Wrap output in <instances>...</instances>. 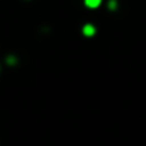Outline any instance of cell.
<instances>
[{"label":"cell","mask_w":146,"mask_h":146,"mask_svg":"<svg viewBox=\"0 0 146 146\" xmlns=\"http://www.w3.org/2000/svg\"><path fill=\"white\" fill-rule=\"evenodd\" d=\"M95 31H97V29H95V26H92V24H85V26L82 27V33H84V36H87V37H92V36L95 34Z\"/></svg>","instance_id":"obj_1"},{"label":"cell","mask_w":146,"mask_h":146,"mask_svg":"<svg viewBox=\"0 0 146 146\" xmlns=\"http://www.w3.org/2000/svg\"><path fill=\"white\" fill-rule=\"evenodd\" d=\"M85 6L90 7V9H97L98 6L102 3V0H84Z\"/></svg>","instance_id":"obj_2"},{"label":"cell","mask_w":146,"mask_h":146,"mask_svg":"<svg viewBox=\"0 0 146 146\" xmlns=\"http://www.w3.org/2000/svg\"><path fill=\"white\" fill-rule=\"evenodd\" d=\"M16 62H17V58L14 55H9L7 57V64L9 65H16Z\"/></svg>","instance_id":"obj_3"},{"label":"cell","mask_w":146,"mask_h":146,"mask_svg":"<svg viewBox=\"0 0 146 146\" xmlns=\"http://www.w3.org/2000/svg\"><path fill=\"white\" fill-rule=\"evenodd\" d=\"M116 7H118L116 0H109V3H108V9H109V10H115Z\"/></svg>","instance_id":"obj_4"}]
</instances>
